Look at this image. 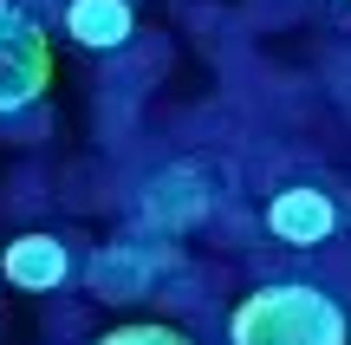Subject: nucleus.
I'll list each match as a JSON object with an SVG mask.
<instances>
[{"instance_id":"20e7f679","label":"nucleus","mask_w":351,"mask_h":345,"mask_svg":"<svg viewBox=\"0 0 351 345\" xmlns=\"http://www.w3.org/2000/svg\"><path fill=\"white\" fill-rule=\"evenodd\" d=\"M52 85V39L20 0H0V117L33 111Z\"/></svg>"},{"instance_id":"39448f33","label":"nucleus","mask_w":351,"mask_h":345,"mask_svg":"<svg viewBox=\"0 0 351 345\" xmlns=\"http://www.w3.org/2000/svg\"><path fill=\"white\" fill-rule=\"evenodd\" d=\"M261 222H267V235L287 241V248H326L332 235H339L345 209H339V195H332L326 182H280V189L267 195Z\"/></svg>"},{"instance_id":"9b49d317","label":"nucleus","mask_w":351,"mask_h":345,"mask_svg":"<svg viewBox=\"0 0 351 345\" xmlns=\"http://www.w3.org/2000/svg\"><path fill=\"white\" fill-rule=\"evenodd\" d=\"M326 85H332V98L351 111V52H332L326 59Z\"/></svg>"},{"instance_id":"1a4fd4ad","label":"nucleus","mask_w":351,"mask_h":345,"mask_svg":"<svg viewBox=\"0 0 351 345\" xmlns=\"http://www.w3.org/2000/svg\"><path fill=\"white\" fill-rule=\"evenodd\" d=\"M91 345H195L189 333H176L163 320H130V326H111V333H98Z\"/></svg>"},{"instance_id":"9d476101","label":"nucleus","mask_w":351,"mask_h":345,"mask_svg":"<svg viewBox=\"0 0 351 345\" xmlns=\"http://www.w3.org/2000/svg\"><path fill=\"white\" fill-rule=\"evenodd\" d=\"M300 13H306V0H254L247 20L254 26H287V20H300Z\"/></svg>"},{"instance_id":"f03ea898","label":"nucleus","mask_w":351,"mask_h":345,"mask_svg":"<svg viewBox=\"0 0 351 345\" xmlns=\"http://www.w3.org/2000/svg\"><path fill=\"white\" fill-rule=\"evenodd\" d=\"M228 195H234L228 163H215V156H182V163H163V169H150V176L137 182V195H130V228L176 241V235H189V228H208L228 209Z\"/></svg>"},{"instance_id":"f8f14e48","label":"nucleus","mask_w":351,"mask_h":345,"mask_svg":"<svg viewBox=\"0 0 351 345\" xmlns=\"http://www.w3.org/2000/svg\"><path fill=\"white\" fill-rule=\"evenodd\" d=\"M20 7H52V0H20ZM59 7H65V0H59Z\"/></svg>"},{"instance_id":"7ed1b4c3","label":"nucleus","mask_w":351,"mask_h":345,"mask_svg":"<svg viewBox=\"0 0 351 345\" xmlns=\"http://www.w3.org/2000/svg\"><path fill=\"white\" fill-rule=\"evenodd\" d=\"M182 267H189V254L176 241L130 228V235H117L111 248H98L85 261V294L104 300V307H137V300H156Z\"/></svg>"},{"instance_id":"6e6552de","label":"nucleus","mask_w":351,"mask_h":345,"mask_svg":"<svg viewBox=\"0 0 351 345\" xmlns=\"http://www.w3.org/2000/svg\"><path fill=\"white\" fill-rule=\"evenodd\" d=\"M104 78L117 85V98H143V91L156 85V78L169 72V39H130V46L104 52Z\"/></svg>"},{"instance_id":"0eeeda50","label":"nucleus","mask_w":351,"mask_h":345,"mask_svg":"<svg viewBox=\"0 0 351 345\" xmlns=\"http://www.w3.org/2000/svg\"><path fill=\"white\" fill-rule=\"evenodd\" d=\"M65 33L85 52H117L137 39V7L130 0H65Z\"/></svg>"},{"instance_id":"423d86ee","label":"nucleus","mask_w":351,"mask_h":345,"mask_svg":"<svg viewBox=\"0 0 351 345\" xmlns=\"http://www.w3.org/2000/svg\"><path fill=\"white\" fill-rule=\"evenodd\" d=\"M0 274H7L20 294H59L72 281V248L59 235H13L7 254H0Z\"/></svg>"},{"instance_id":"f257e3e1","label":"nucleus","mask_w":351,"mask_h":345,"mask_svg":"<svg viewBox=\"0 0 351 345\" xmlns=\"http://www.w3.org/2000/svg\"><path fill=\"white\" fill-rule=\"evenodd\" d=\"M228 345H351V307L319 281H267L228 313Z\"/></svg>"}]
</instances>
